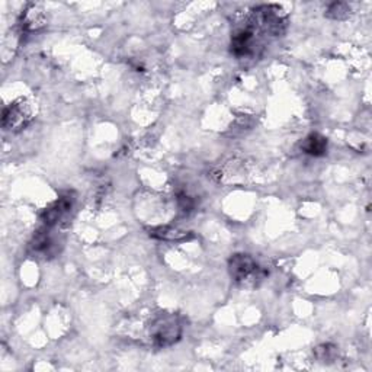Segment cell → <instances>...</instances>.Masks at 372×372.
<instances>
[{
	"label": "cell",
	"instance_id": "cell-8",
	"mask_svg": "<svg viewBox=\"0 0 372 372\" xmlns=\"http://www.w3.org/2000/svg\"><path fill=\"white\" fill-rule=\"evenodd\" d=\"M45 25V13L44 9L37 5L31 4L27 6V9L22 12L20 16V27L23 31H37Z\"/></svg>",
	"mask_w": 372,
	"mask_h": 372
},
{
	"label": "cell",
	"instance_id": "cell-13",
	"mask_svg": "<svg viewBox=\"0 0 372 372\" xmlns=\"http://www.w3.org/2000/svg\"><path fill=\"white\" fill-rule=\"evenodd\" d=\"M178 205H179V208L182 209V211L190 213V211H192V208H194L195 204H194L191 197H188L186 194H179L178 195Z\"/></svg>",
	"mask_w": 372,
	"mask_h": 372
},
{
	"label": "cell",
	"instance_id": "cell-2",
	"mask_svg": "<svg viewBox=\"0 0 372 372\" xmlns=\"http://www.w3.org/2000/svg\"><path fill=\"white\" fill-rule=\"evenodd\" d=\"M182 326L175 314H160L150 328V336L156 346H170L180 339Z\"/></svg>",
	"mask_w": 372,
	"mask_h": 372
},
{
	"label": "cell",
	"instance_id": "cell-9",
	"mask_svg": "<svg viewBox=\"0 0 372 372\" xmlns=\"http://www.w3.org/2000/svg\"><path fill=\"white\" fill-rule=\"evenodd\" d=\"M301 149L306 154L313 157H321L328 153V138L314 132L310 134L304 142L301 143Z\"/></svg>",
	"mask_w": 372,
	"mask_h": 372
},
{
	"label": "cell",
	"instance_id": "cell-11",
	"mask_svg": "<svg viewBox=\"0 0 372 372\" xmlns=\"http://www.w3.org/2000/svg\"><path fill=\"white\" fill-rule=\"evenodd\" d=\"M349 15H351V6L343 2H335L332 4L328 11H326V16L330 19H346Z\"/></svg>",
	"mask_w": 372,
	"mask_h": 372
},
{
	"label": "cell",
	"instance_id": "cell-12",
	"mask_svg": "<svg viewBox=\"0 0 372 372\" xmlns=\"http://www.w3.org/2000/svg\"><path fill=\"white\" fill-rule=\"evenodd\" d=\"M314 354L320 361H333L336 356V347L333 345H321L314 349Z\"/></svg>",
	"mask_w": 372,
	"mask_h": 372
},
{
	"label": "cell",
	"instance_id": "cell-4",
	"mask_svg": "<svg viewBox=\"0 0 372 372\" xmlns=\"http://www.w3.org/2000/svg\"><path fill=\"white\" fill-rule=\"evenodd\" d=\"M32 120V112L27 102H15L13 105L5 108L2 116V125L9 131H20L25 128Z\"/></svg>",
	"mask_w": 372,
	"mask_h": 372
},
{
	"label": "cell",
	"instance_id": "cell-10",
	"mask_svg": "<svg viewBox=\"0 0 372 372\" xmlns=\"http://www.w3.org/2000/svg\"><path fill=\"white\" fill-rule=\"evenodd\" d=\"M149 235L153 239L159 240H166V242H185L192 237L191 232L182 231L178 228L172 227H157V228H150Z\"/></svg>",
	"mask_w": 372,
	"mask_h": 372
},
{
	"label": "cell",
	"instance_id": "cell-5",
	"mask_svg": "<svg viewBox=\"0 0 372 372\" xmlns=\"http://www.w3.org/2000/svg\"><path fill=\"white\" fill-rule=\"evenodd\" d=\"M256 27L250 20L249 25L239 28L235 34L231 35V53L239 58L249 57L256 51Z\"/></svg>",
	"mask_w": 372,
	"mask_h": 372
},
{
	"label": "cell",
	"instance_id": "cell-3",
	"mask_svg": "<svg viewBox=\"0 0 372 372\" xmlns=\"http://www.w3.org/2000/svg\"><path fill=\"white\" fill-rule=\"evenodd\" d=\"M230 276L239 284H246L249 281L256 283L262 278L261 268L250 254L236 253L228 261Z\"/></svg>",
	"mask_w": 372,
	"mask_h": 372
},
{
	"label": "cell",
	"instance_id": "cell-1",
	"mask_svg": "<svg viewBox=\"0 0 372 372\" xmlns=\"http://www.w3.org/2000/svg\"><path fill=\"white\" fill-rule=\"evenodd\" d=\"M250 20L256 28L272 37L284 35L288 27V19L283 8L278 5H262L254 8Z\"/></svg>",
	"mask_w": 372,
	"mask_h": 372
},
{
	"label": "cell",
	"instance_id": "cell-6",
	"mask_svg": "<svg viewBox=\"0 0 372 372\" xmlns=\"http://www.w3.org/2000/svg\"><path fill=\"white\" fill-rule=\"evenodd\" d=\"M73 205H75V198L70 194L60 197L56 202H53L50 206H46L44 209V213L41 216L44 224L46 227L57 225L61 220H64L70 214V211L73 209Z\"/></svg>",
	"mask_w": 372,
	"mask_h": 372
},
{
	"label": "cell",
	"instance_id": "cell-7",
	"mask_svg": "<svg viewBox=\"0 0 372 372\" xmlns=\"http://www.w3.org/2000/svg\"><path fill=\"white\" fill-rule=\"evenodd\" d=\"M30 249L32 254L39 256V258L44 259H50L54 258V256L58 253V243L50 235V231H46V228H44L35 232L32 242L30 243Z\"/></svg>",
	"mask_w": 372,
	"mask_h": 372
}]
</instances>
